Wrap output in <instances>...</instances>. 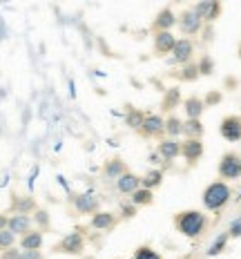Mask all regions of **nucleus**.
<instances>
[{
	"label": "nucleus",
	"mask_w": 241,
	"mask_h": 259,
	"mask_svg": "<svg viewBox=\"0 0 241 259\" xmlns=\"http://www.w3.org/2000/svg\"><path fill=\"white\" fill-rule=\"evenodd\" d=\"M206 224L208 217L201 210H183V212H179L174 217V228L183 237H190V239L201 237V233L206 230Z\"/></svg>",
	"instance_id": "nucleus-1"
},
{
	"label": "nucleus",
	"mask_w": 241,
	"mask_h": 259,
	"mask_svg": "<svg viewBox=\"0 0 241 259\" xmlns=\"http://www.w3.org/2000/svg\"><path fill=\"white\" fill-rule=\"evenodd\" d=\"M230 197H232V190H230V186L226 181H214L210 186H206V190H203V208L206 210H221L226 203L230 201Z\"/></svg>",
	"instance_id": "nucleus-2"
},
{
	"label": "nucleus",
	"mask_w": 241,
	"mask_h": 259,
	"mask_svg": "<svg viewBox=\"0 0 241 259\" xmlns=\"http://www.w3.org/2000/svg\"><path fill=\"white\" fill-rule=\"evenodd\" d=\"M219 177L226 181H237L241 179V154L237 152H226L219 161Z\"/></svg>",
	"instance_id": "nucleus-3"
},
{
	"label": "nucleus",
	"mask_w": 241,
	"mask_h": 259,
	"mask_svg": "<svg viewBox=\"0 0 241 259\" xmlns=\"http://www.w3.org/2000/svg\"><path fill=\"white\" fill-rule=\"evenodd\" d=\"M56 252H65V255H83L85 250V237L80 233H69L67 237H63L56 246H54Z\"/></svg>",
	"instance_id": "nucleus-4"
},
{
	"label": "nucleus",
	"mask_w": 241,
	"mask_h": 259,
	"mask_svg": "<svg viewBox=\"0 0 241 259\" xmlns=\"http://www.w3.org/2000/svg\"><path fill=\"white\" fill-rule=\"evenodd\" d=\"M219 132H221V137L230 143L241 141V116H237V114L223 116L221 125H219Z\"/></svg>",
	"instance_id": "nucleus-5"
},
{
	"label": "nucleus",
	"mask_w": 241,
	"mask_h": 259,
	"mask_svg": "<svg viewBox=\"0 0 241 259\" xmlns=\"http://www.w3.org/2000/svg\"><path fill=\"white\" fill-rule=\"evenodd\" d=\"M201 23H203V20H201L199 16L195 14V9H183V12H181L179 16H176V25H179V29L183 31L185 36L199 34Z\"/></svg>",
	"instance_id": "nucleus-6"
},
{
	"label": "nucleus",
	"mask_w": 241,
	"mask_h": 259,
	"mask_svg": "<svg viewBox=\"0 0 241 259\" xmlns=\"http://www.w3.org/2000/svg\"><path fill=\"white\" fill-rule=\"evenodd\" d=\"M74 208H76V212L80 214H94L99 212V197H96L94 192H83V194H76V197L72 199Z\"/></svg>",
	"instance_id": "nucleus-7"
},
{
	"label": "nucleus",
	"mask_w": 241,
	"mask_h": 259,
	"mask_svg": "<svg viewBox=\"0 0 241 259\" xmlns=\"http://www.w3.org/2000/svg\"><path fill=\"white\" fill-rule=\"evenodd\" d=\"M192 54H195V42L190 38H179L172 50V63H179V65L192 63Z\"/></svg>",
	"instance_id": "nucleus-8"
},
{
	"label": "nucleus",
	"mask_w": 241,
	"mask_h": 259,
	"mask_svg": "<svg viewBox=\"0 0 241 259\" xmlns=\"http://www.w3.org/2000/svg\"><path fill=\"white\" fill-rule=\"evenodd\" d=\"M138 132L148 139H154V137H161L165 132V118H161L159 114H148L143 118V125Z\"/></svg>",
	"instance_id": "nucleus-9"
},
{
	"label": "nucleus",
	"mask_w": 241,
	"mask_h": 259,
	"mask_svg": "<svg viewBox=\"0 0 241 259\" xmlns=\"http://www.w3.org/2000/svg\"><path fill=\"white\" fill-rule=\"evenodd\" d=\"M181 156H183V159L190 165H195L197 161L203 156V143H201V139H185V141L181 143Z\"/></svg>",
	"instance_id": "nucleus-10"
},
{
	"label": "nucleus",
	"mask_w": 241,
	"mask_h": 259,
	"mask_svg": "<svg viewBox=\"0 0 241 259\" xmlns=\"http://www.w3.org/2000/svg\"><path fill=\"white\" fill-rule=\"evenodd\" d=\"M192 9H195V14L199 16L201 20H208V23L217 20L219 14H221V5H219L217 0H201V3H197Z\"/></svg>",
	"instance_id": "nucleus-11"
},
{
	"label": "nucleus",
	"mask_w": 241,
	"mask_h": 259,
	"mask_svg": "<svg viewBox=\"0 0 241 259\" xmlns=\"http://www.w3.org/2000/svg\"><path fill=\"white\" fill-rule=\"evenodd\" d=\"M31 226H34V221H31L29 214H12V217H9V224H7V230L14 233L16 237H23V235L29 233V230H34Z\"/></svg>",
	"instance_id": "nucleus-12"
},
{
	"label": "nucleus",
	"mask_w": 241,
	"mask_h": 259,
	"mask_svg": "<svg viewBox=\"0 0 241 259\" xmlns=\"http://www.w3.org/2000/svg\"><path fill=\"white\" fill-rule=\"evenodd\" d=\"M176 25V16L174 12L170 7H163L161 12L157 14V18L152 20V29H154V34L157 31H172V27Z\"/></svg>",
	"instance_id": "nucleus-13"
},
{
	"label": "nucleus",
	"mask_w": 241,
	"mask_h": 259,
	"mask_svg": "<svg viewBox=\"0 0 241 259\" xmlns=\"http://www.w3.org/2000/svg\"><path fill=\"white\" fill-rule=\"evenodd\" d=\"M159 156L163 161H174L176 156H181V141L179 139H163L159 143Z\"/></svg>",
	"instance_id": "nucleus-14"
},
{
	"label": "nucleus",
	"mask_w": 241,
	"mask_h": 259,
	"mask_svg": "<svg viewBox=\"0 0 241 259\" xmlns=\"http://www.w3.org/2000/svg\"><path fill=\"white\" fill-rule=\"evenodd\" d=\"M125 172H127V165H125V161H123V159H119V156L110 159L105 163V168H103L105 179H110V181H119Z\"/></svg>",
	"instance_id": "nucleus-15"
},
{
	"label": "nucleus",
	"mask_w": 241,
	"mask_h": 259,
	"mask_svg": "<svg viewBox=\"0 0 241 259\" xmlns=\"http://www.w3.org/2000/svg\"><path fill=\"white\" fill-rule=\"evenodd\" d=\"M138 188H141V177H136L130 170L116 181V190H119L121 194H132V192H136Z\"/></svg>",
	"instance_id": "nucleus-16"
},
{
	"label": "nucleus",
	"mask_w": 241,
	"mask_h": 259,
	"mask_svg": "<svg viewBox=\"0 0 241 259\" xmlns=\"http://www.w3.org/2000/svg\"><path fill=\"white\" fill-rule=\"evenodd\" d=\"M114 224H116V214L107 212V210H99V212H94L92 221H89V226H92L94 230H110V228H114Z\"/></svg>",
	"instance_id": "nucleus-17"
},
{
	"label": "nucleus",
	"mask_w": 241,
	"mask_h": 259,
	"mask_svg": "<svg viewBox=\"0 0 241 259\" xmlns=\"http://www.w3.org/2000/svg\"><path fill=\"white\" fill-rule=\"evenodd\" d=\"M174 34L172 31H157L154 34V50H157L159 54H170L174 50Z\"/></svg>",
	"instance_id": "nucleus-18"
},
{
	"label": "nucleus",
	"mask_w": 241,
	"mask_h": 259,
	"mask_svg": "<svg viewBox=\"0 0 241 259\" xmlns=\"http://www.w3.org/2000/svg\"><path fill=\"white\" fill-rule=\"evenodd\" d=\"M12 208H14L16 214H31V212H36L38 203H36L34 197H18V194H14Z\"/></svg>",
	"instance_id": "nucleus-19"
},
{
	"label": "nucleus",
	"mask_w": 241,
	"mask_h": 259,
	"mask_svg": "<svg viewBox=\"0 0 241 259\" xmlns=\"http://www.w3.org/2000/svg\"><path fill=\"white\" fill-rule=\"evenodd\" d=\"M183 101H181V90L179 88H168L163 94V101H161V110L163 112H172L174 107H179Z\"/></svg>",
	"instance_id": "nucleus-20"
},
{
	"label": "nucleus",
	"mask_w": 241,
	"mask_h": 259,
	"mask_svg": "<svg viewBox=\"0 0 241 259\" xmlns=\"http://www.w3.org/2000/svg\"><path fill=\"white\" fill-rule=\"evenodd\" d=\"M42 248V233L40 230H29L20 237V250H40Z\"/></svg>",
	"instance_id": "nucleus-21"
},
{
	"label": "nucleus",
	"mask_w": 241,
	"mask_h": 259,
	"mask_svg": "<svg viewBox=\"0 0 241 259\" xmlns=\"http://www.w3.org/2000/svg\"><path fill=\"white\" fill-rule=\"evenodd\" d=\"M183 110L187 118H201L203 110H206V103H203V99H199V96H190V99L183 101Z\"/></svg>",
	"instance_id": "nucleus-22"
},
{
	"label": "nucleus",
	"mask_w": 241,
	"mask_h": 259,
	"mask_svg": "<svg viewBox=\"0 0 241 259\" xmlns=\"http://www.w3.org/2000/svg\"><path fill=\"white\" fill-rule=\"evenodd\" d=\"M152 201H154V192L148 190V188H138V190L132 192V197H130V203H132V206H136V208L150 206Z\"/></svg>",
	"instance_id": "nucleus-23"
},
{
	"label": "nucleus",
	"mask_w": 241,
	"mask_h": 259,
	"mask_svg": "<svg viewBox=\"0 0 241 259\" xmlns=\"http://www.w3.org/2000/svg\"><path fill=\"white\" fill-rule=\"evenodd\" d=\"M183 134H185V139H201V134H203L201 118H187L183 123Z\"/></svg>",
	"instance_id": "nucleus-24"
},
{
	"label": "nucleus",
	"mask_w": 241,
	"mask_h": 259,
	"mask_svg": "<svg viewBox=\"0 0 241 259\" xmlns=\"http://www.w3.org/2000/svg\"><path fill=\"white\" fill-rule=\"evenodd\" d=\"M165 134H168V139H176L183 134V121H181L179 116H168L165 118Z\"/></svg>",
	"instance_id": "nucleus-25"
},
{
	"label": "nucleus",
	"mask_w": 241,
	"mask_h": 259,
	"mask_svg": "<svg viewBox=\"0 0 241 259\" xmlns=\"http://www.w3.org/2000/svg\"><path fill=\"white\" fill-rule=\"evenodd\" d=\"M161 183H163V172L161 170H150L146 177H141V188H148V190H152V192Z\"/></svg>",
	"instance_id": "nucleus-26"
},
{
	"label": "nucleus",
	"mask_w": 241,
	"mask_h": 259,
	"mask_svg": "<svg viewBox=\"0 0 241 259\" xmlns=\"http://www.w3.org/2000/svg\"><path fill=\"white\" fill-rule=\"evenodd\" d=\"M228 241H230V237H228V233H221L217 237V239L210 244V248L206 250V255L208 257H217V255H221L223 250H226V246H228Z\"/></svg>",
	"instance_id": "nucleus-27"
},
{
	"label": "nucleus",
	"mask_w": 241,
	"mask_h": 259,
	"mask_svg": "<svg viewBox=\"0 0 241 259\" xmlns=\"http://www.w3.org/2000/svg\"><path fill=\"white\" fill-rule=\"evenodd\" d=\"M199 76H201V74H199V67H197V63L183 65V67H181V72H179V78L183 80V83H195Z\"/></svg>",
	"instance_id": "nucleus-28"
},
{
	"label": "nucleus",
	"mask_w": 241,
	"mask_h": 259,
	"mask_svg": "<svg viewBox=\"0 0 241 259\" xmlns=\"http://www.w3.org/2000/svg\"><path fill=\"white\" fill-rule=\"evenodd\" d=\"M31 221L38 226L40 233H42V230H50V226H52V217H50V212H47L45 208H36V212H34V217H31Z\"/></svg>",
	"instance_id": "nucleus-29"
},
{
	"label": "nucleus",
	"mask_w": 241,
	"mask_h": 259,
	"mask_svg": "<svg viewBox=\"0 0 241 259\" xmlns=\"http://www.w3.org/2000/svg\"><path fill=\"white\" fill-rule=\"evenodd\" d=\"M143 118H146V114H143V112H138V110H130V112H127L125 123H127V125H130L132 130H141V125H143Z\"/></svg>",
	"instance_id": "nucleus-30"
},
{
	"label": "nucleus",
	"mask_w": 241,
	"mask_h": 259,
	"mask_svg": "<svg viewBox=\"0 0 241 259\" xmlns=\"http://www.w3.org/2000/svg\"><path fill=\"white\" fill-rule=\"evenodd\" d=\"M197 67H199V74L201 76H210V74L214 72V61H212V56H201V61L197 63Z\"/></svg>",
	"instance_id": "nucleus-31"
},
{
	"label": "nucleus",
	"mask_w": 241,
	"mask_h": 259,
	"mask_svg": "<svg viewBox=\"0 0 241 259\" xmlns=\"http://www.w3.org/2000/svg\"><path fill=\"white\" fill-rule=\"evenodd\" d=\"M134 259H161V255L154 250V248L141 246V248H136V250H134Z\"/></svg>",
	"instance_id": "nucleus-32"
},
{
	"label": "nucleus",
	"mask_w": 241,
	"mask_h": 259,
	"mask_svg": "<svg viewBox=\"0 0 241 259\" xmlns=\"http://www.w3.org/2000/svg\"><path fill=\"white\" fill-rule=\"evenodd\" d=\"M14 244H16V235L9 233V230H0V252L14 248Z\"/></svg>",
	"instance_id": "nucleus-33"
},
{
	"label": "nucleus",
	"mask_w": 241,
	"mask_h": 259,
	"mask_svg": "<svg viewBox=\"0 0 241 259\" xmlns=\"http://www.w3.org/2000/svg\"><path fill=\"white\" fill-rule=\"evenodd\" d=\"M228 237H230V239H239V237H241V217L230 221V226H228Z\"/></svg>",
	"instance_id": "nucleus-34"
},
{
	"label": "nucleus",
	"mask_w": 241,
	"mask_h": 259,
	"mask_svg": "<svg viewBox=\"0 0 241 259\" xmlns=\"http://www.w3.org/2000/svg\"><path fill=\"white\" fill-rule=\"evenodd\" d=\"M203 103H206V107H212V105L221 103V94H219V92H210V94L203 99Z\"/></svg>",
	"instance_id": "nucleus-35"
},
{
	"label": "nucleus",
	"mask_w": 241,
	"mask_h": 259,
	"mask_svg": "<svg viewBox=\"0 0 241 259\" xmlns=\"http://www.w3.org/2000/svg\"><path fill=\"white\" fill-rule=\"evenodd\" d=\"M18 259H42V252L40 250H20Z\"/></svg>",
	"instance_id": "nucleus-36"
},
{
	"label": "nucleus",
	"mask_w": 241,
	"mask_h": 259,
	"mask_svg": "<svg viewBox=\"0 0 241 259\" xmlns=\"http://www.w3.org/2000/svg\"><path fill=\"white\" fill-rule=\"evenodd\" d=\"M121 212H123V217H125V219H130V217H134V214H136V206H132V203H123V206H121Z\"/></svg>",
	"instance_id": "nucleus-37"
},
{
	"label": "nucleus",
	"mask_w": 241,
	"mask_h": 259,
	"mask_svg": "<svg viewBox=\"0 0 241 259\" xmlns=\"http://www.w3.org/2000/svg\"><path fill=\"white\" fill-rule=\"evenodd\" d=\"M20 257V250L18 248H9V250H3L0 252V259H18Z\"/></svg>",
	"instance_id": "nucleus-38"
},
{
	"label": "nucleus",
	"mask_w": 241,
	"mask_h": 259,
	"mask_svg": "<svg viewBox=\"0 0 241 259\" xmlns=\"http://www.w3.org/2000/svg\"><path fill=\"white\" fill-rule=\"evenodd\" d=\"M7 224H9V217L0 212V230H7Z\"/></svg>",
	"instance_id": "nucleus-39"
},
{
	"label": "nucleus",
	"mask_w": 241,
	"mask_h": 259,
	"mask_svg": "<svg viewBox=\"0 0 241 259\" xmlns=\"http://www.w3.org/2000/svg\"><path fill=\"white\" fill-rule=\"evenodd\" d=\"M150 163H159V152L157 154H150Z\"/></svg>",
	"instance_id": "nucleus-40"
},
{
	"label": "nucleus",
	"mask_w": 241,
	"mask_h": 259,
	"mask_svg": "<svg viewBox=\"0 0 241 259\" xmlns=\"http://www.w3.org/2000/svg\"><path fill=\"white\" fill-rule=\"evenodd\" d=\"M239 58H241V45H239Z\"/></svg>",
	"instance_id": "nucleus-41"
}]
</instances>
